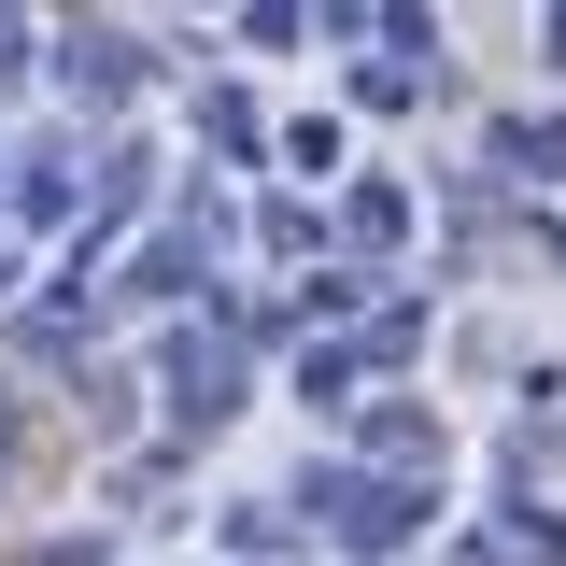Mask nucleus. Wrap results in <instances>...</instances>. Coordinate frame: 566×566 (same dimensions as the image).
I'll list each match as a JSON object with an SVG mask.
<instances>
[{"label":"nucleus","mask_w":566,"mask_h":566,"mask_svg":"<svg viewBox=\"0 0 566 566\" xmlns=\"http://www.w3.org/2000/svg\"><path fill=\"white\" fill-rule=\"evenodd\" d=\"M297 510H326V538H354V553H397V538L424 524V495H411V482H340V468L297 495Z\"/></svg>","instance_id":"1"},{"label":"nucleus","mask_w":566,"mask_h":566,"mask_svg":"<svg viewBox=\"0 0 566 566\" xmlns=\"http://www.w3.org/2000/svg\"><path fill=\"white\" fill-rule=\"evenodd\" d=\"M170 397H185V424L241 411V340H227V326H185V340H170Z\"/></svg>","instance_id":"2"}]
</instances>
